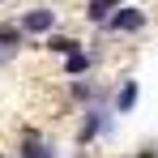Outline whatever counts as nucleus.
Listing matches in <instances>:
<instances>
[{"label": "nucleus", "instance_id": "obj_10", "mask_svg": "<svg viewBox=\"0 0 158 158\" xmlns=\"http://www.w3.org/2000/svg\"><path fill=\"white\" fill-rule=\"evenodd\" d=\"M132 158H158V150H141V154H132Z\"/></svg>", "mask_w": 158, "mask_h": 158}, {"label": "nucleus", "instance_id": "obj_1", "mask_svg": "<svg viewBox=\"0 0 158 158\" xmlns=\"http://www.w3.org/2000/svg\"><path fill=\"white\" fill-rule=\"evenodd\" d=\"M111 128H115V115H111L107 107H85V115H81V128H77V145H90V141L107 137Z\"/></svg>", "mask_w": 158, "mask_h": 158}, {"label": "nucleus", "instance_id": "obj_8", "mask_svg": "<svg viewBox=\"0 0 158 158\" xmlns=\"http://www.w3.org/2000/svg\"><path fill=\"white\" fill-rule=\"evenodd\" d=\"M43 52H52V56H64V60H69V56L85 52V47H81L77 39H69V34H47V39H43Z\"/></svg>", "mask_w": 158, "mask_h": 158}, {"label": "nucleus", "instance_id": "obj_9", "mask_svg": "<svg viewBox=\"0 0 158 158\" xmlns=\"http://www.w3.org/2000/svg\"><path fill=\"white\" fill-rule=\"evenodd\" d=\"M90 69H94V56L90 52H77V56H69V60H64V77H85V73H90Z\"/></svg>", "mask_w": 158, "mask_h": 158}, {"label": "nucleus", "instance_id": "obj_12", "mask_svg": "<svg viewBox=\"0 0 158 158\" xmlns=\"http://www.w3.org/2000/svg\"><path fill=\"white\" fill-rule=\"evenodd\" d=\"M0 158H9V154H0Z\"/></svg>", "mask_w": 158, "mask_h": 158}, {"label": "nucleus", "instance_id": "obj_2", "mask_svg": "<svg viewBox=\"0 0 158 158\" xmlns=\"http://www.w3.org/2000/svg\"><path fill=\"white\" fill-rule=\"evenodd\" d=\"M17 158H60V154L39 128H22L17 132Z\"/></svg>", "mask_w": 158, "mask_h": 158}, {"label": "nucleus", "instance_id": "obj_4", "mask_svg": "<svg viewBox=\"0 0 158 158\" xmlns=\"http://www.w3.org/2000/svg\"><path fill=\"white\" fill-rule=\"evenodd\" d=\"M17 22H22V30H26V34H56V13H52V9H43V4L26 9Z\"/></svg>", "mask_w": 158, "mask_h": 158}, {"label": "nucleus", "instance_id": "obj_6", "mask_svg": "<svg viewBox=\"0 0 158 158\" xmlns=\"http://www.w3.org/2000/svg\"><path fill=\"white\" fill-rule=\"evenodd\" d=\"M26 30H22V22H0V47H4V52L9 56H17L22 52V47H26Z\"/></svg>", "mask_w": 158, "mask_h": 158}, {"label": "nucleus", "instance_id": "obj_11", "mask_svg": "<svg viewBox=\"0 0 158 158\" xmlns=\"http://www.w3.org/2000/svg\"><path fill=\"white\" fill-rule=\"evenodd\" d=\"M9 60H13V56H9V52H4V47H0V64H9Z\"/></svg>", "mask_w": 158, "mask_h": 158}, {"label": "nucleus", "instance_id": "obj_3", "mask_svg": "<svg viewBox=\"0 0 158 158\" xmlns=\"http://www.w3.org/2000/svg\"><path fill=\"white\" fill-rule=\"evenodd\" d=\"M145 22H150V17H145V13H141V9H132V4H124V9H120V13H111V17H107V34H137V30H145Z\"/></svg>", "mask_w": 158, "mask_h": 158}, {"label": "nucleus", "instance_id": "obj_5", "mask_svg": "<svg viewBox=\"0 0 158 158\" xmlns=\"http://www.w3.org/2000/svg\"><path fill=\"white\" fill-rule=\"evenodd\" d=\"M137 98H141V85H137V77H124L120 85H115V115H128L132 107H137Z\"/></svg>", "mask_w": 158, "mask_h": 158}, {"label": "nucleus", "instance_id": "obj_7", "mask_svg": "<svg viewBox=\"0 0 158 158\" xmlns=\"http://www.w3.org/2000/svg\"><path fill=\"white\" fill-rule=\"evenodd\" d=\"M120 9H124V0H85V22L107 26V17H111V13H120Z\"/></svg>", "mask_w": 158, "mask_h": 158}]
</instances>
